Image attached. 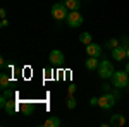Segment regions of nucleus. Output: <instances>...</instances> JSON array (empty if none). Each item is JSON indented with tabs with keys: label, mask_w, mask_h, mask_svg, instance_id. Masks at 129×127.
<instances>
[{
	"label": "nucleus",
	"mask_w": 129,
	"mask_h": 127,
	"mask_svg": "<svg viewBox=\"0 0 129 127\" xmlns=\"http://www.w3.org/2000/svg\"><path fill=\"white\" fill-rule=\"evenodd\" d=\"M89 105H91V107L98 105V98H91V100H89Z\"/></svg>",
	"instance_id": "obj_20"
},
{
	"label": "nucleus",
	"mask_w": 129,
	"mask_h": 127,
	"mask_svg": "<svg viewBox=\"0 0 129 127\" xmlns=\"http://www.w3.org/2000/svg\"><path fill=\"white\" fill-rule=\"evenodd\" d=\"M66 22H67L69 28H79L83 24V16L79 14V10H71L66 17Z\"/></svg>",
	"instance_id": "obj_4"
},
{
	"label": "nucleus",
	"mask_w": 129,
	"mask_h": 127,
	"mask_svg": "<svg viewBox=\"0 0 129 127\" xmlns=\"http://www.w3.org/2000/svg\"><path fill=\"white\" fill-rule=\"evenodd\" d=\"M60 124H62V122H60L59 117H50V118L45 120V125H47V127H59Z\"/></svg>",
	"instance_id": "obj_13"
},
{
	"label": "nucleus",
	"mask_w": 129,
	"mask_h": 127,
	"mask_svg": "<svg viewBox=\"0 0 129 127\" xmlns=\"http://www.w3.org/2000/svg\"><path fill=\"white\" fill-rule=\"evenodd\" d=\"M45 74H47V77H48L50 74H53V72H52V70H50V69H45Z\"/></svg>",
	"instance_id": "obj_25"
},
{
	"label": "nucleus",
	"mask_w": 129,
	"mask_h": 127,
	"mask_svg": "<svg viewBox=\"0 0 129 127\" xmlns=\"http://www.w3.org/2000/svg\"><path fill=\"white\" fill-rule=\"evenodd\" d=\"M96 59H98V57H89V59L86 60V64H84V65H86V69H88V70H98L100 62Z\"/></svg>",
	"instance_id": "obj_11"
},
{
	"label": "nucleus",
	"mask_w": 129,
	"mask_h": 127,
	"mask_svg": "<svg viewBox=\"0 0 129 127\" xmlns=\"http://www.w3.org/2000/svg\"><path fill=\"white\" fill-rule=\"evenodd\" d=\"M105 47H107L109 50H114L115 47H119V39H115V38H110V39H107Z\"/></svg>",
	"instance_id": "obj_17"
},
{
	"label": "nucleus",
	"mask_w": 129,
	"mask_h": 127,
	"mask_svg": "<svg viewBox=\"0 0 129 127\" xmlns=\"http://www.w3.org/2000/svg\"><path fill=\"white\" fill-rule=\"evenodd\" d=\"M127 57V50L124 48V47H115V48L112 50V59L114 60H117V62H120V60H124Z\"/></svg>",
	"instance_id": "obj_7"
},
{
	"label": "nucleus",
	"mask_w": 129,
	"mask_h": 127,
	"mask_svg": "<svg viewBox=\"0 0 129 127\" xmlns=\"http://www.w3.org/2000/svg\"><path fill=\"white\" fill-rule=\"evenodd\" d=\"M66 5L69 10H79V0H66Z\"/></svg>",
	"instance_id": "obj_14"
},
{
	"label": "nucleus",
	"mask_w": 129,
	"mask_h": 127,
	"mask_svg": "<svg viewBox=\"0 0 129 127\" xmlns=\"http://www.w3.org/2000/svg\"><path fill=\"white\" fill-rule=\"evenodd\" d=\"M110 125H114V127L126 125V117H124L122 113H114V115L110 117Z\"/></svg>",
	"instance_id": "obj_9"
},
{
	"label": "nucleus",
	"mask_w": 129,
	"mask_h": 127,
	"mask_svg": "<svg viewBox=\"0 0 129 127\" xmlns=\"http://www.w3.org/2000/svg\"><path fill=\"white\" fill-rule=\"evenodd\" d=\"M48 59L53 65H62V64H64V53H62L60 50H52Z\"/></svg>",
	"instance_id": "obj_6"
},
{
	"label": "nucleus",
	"mask_w": 129,
	"mask_h": 127,
	"mask_svg": "<svg viewBox=\"0 0 129 127\" xmlns=\"http://www.w3.org/2000/svg\"><path fill=\"white\" fill-rule=\"evenodd\" d=\"M7 24H9L7 19H2V22H0V26H2V28H7Z\"/></svg>",
	"instance_id": "obj_24"
},
{
	"label": "nucleus",
	"mask_w": 129,
	"mask_h": 127,
	"mask_svg": "<svg viewBox=\"0 0 129 127\" xmlns=\"http://www.w3.org/2000/svg\"><path fill=\"white\" fill-rule=\"evenodd\" d=\"M9 84H10V77L7 74H2V76H0V86H2V89H7Z\"/></svg>",
	"instance_id": "obj_15"
},
{
	"label": "nucleus",
	"mask_w": 129,
	"mask_h": 127,
	"mask_svg": "<svg viewBox=\"0 0 129 127\" xmlns=\"http://www.w3.org/2000/svg\"><path fill=\"white\" fill-rule=\"evenodd\" d=\"M127 59H129V48H127Z\"/></svg>",
	"instance_id": "obj_27"
},
{
	"label": "nucleus",
	"mask_w": 129,
	"mask_h": 127,
	"mask_svg": "<svg viewBox=\"0 0 129 127\" xmlns=\"http://www.w3.org/2000/svg\"><path fill=\"white\" fill-rule=\"evenodd\" d=\"M67 5H66V2H57V4H53L52 5V17L57 21H64L67 17Z\"/></svg>",
	"instance_id": "obj_2"
},
{
	"label": "nucleus",
	"mask_w": 129,
	"mask_h": 127,
	"mask_svg": "<svg viewBox=\"0 0 129 127\" xmlns=\"http://www.w3.org/2000/svg\"><path fill=\"white\" fill-rule=\"evenodd\" d=\"M5 112H7L9 115H14L16 112H19V105H17L14 100H9L7 105H5Z\"/></svg>",
	"instance_id": "obj_10"
},
{
	"label": "nucleus",
	"mask_w": 129,
	"mask_h": 127,
	"mask_svg": "<svg viewBox=\"0 0 129 127\" xmlns=\"http://www.w3.org/2000/svg\"><path fill=\"white\" fill-rule=\"evenodd\" d=\"M127 86H129V84H127Z\"/></svg>",
	"instance_id": "obj_28"
},
{
	"label": "nucleus",
	"mask_w": 129,
	"mask_h": 127,
	"mask_svg": "<svg viewBox=\"0 0 129 127\" xmlns=\"http://www.w3.org/2000/svg\"><path fill=\"white\" fill-rule=\"evenodd\" d=\"M112 84H114V88H126L129 84V74L126 72V70H119V72H114L112 74Z\"/></svg>",
	"instance_id": "obj_1"
},
{
	"label": "nucleus",
	"mask_w": 129,
	"mask_h": 127,
	"mask_svg": "<svg viewBox=\"0 0 129 127\" xmlns=\"http://www.w3.org/2000/svg\"><path fill=\"white\" fill-rule=\"evenodd\" d=\"M115 70H114V65H112V62H109V60H102L98 65V76L102 79H110L112 77V74H114Z\"/></svg>",
	"instance_id": "obj_3"
},
{
	"label": "nucleus",
	"mask_w": 129,
	"mask_h": 127,
	"mask_svg": "<svg viewBox=\"0 0 129 127\" xmlns=\"http://www.w3.org/2000/svg\"><path fill=\"white\" fill-rule=\"evenodd\" d=\"M115 100H117V96L115 95H112V93H105L102 98H98V107L105 108V110H110V108L115 105Z\"/></svg>",
	"instance_id": "obj_5"
},
{
	"label": "nucleus",
	"mask_w": 129,
	"mask_h": 127,
	"mask_svg": "<svg viewBox=\"0 0 129 127\" xmlns=\"http://www.w3.org/2000/svg\"><path fill=\"white\" fill-rule=\"evenodd\" d=\"M19 112H21V113H24V115H31V113H33V105H31V101H24V103H21V105H19Z\"/></svg>",
	"instance_id": "obj_12"
},
{
	"label": "nucleus",
	"mask_w": 129,
	"mask_h": 127,
	"mask_svg": "<svg viewBox=\"0 0 129 127\" xmlns=\"http://www.w3.org/2000/svg\"><path fill=\"white\" fill-rule=\"evenodd\" d=\"M122 45H124V48L127 50V48H129V39H127V38H124V39H122Z\"/></svg>",
	"instance_id": "obj_21"
},
{
	"label": "nucleus",
	"mask_w": 129,
	"mask_h": 127,
	"mask_svg": "<svg viewBox=\"0 0 129 127\" xmlns=\"http://www.w3.org/2000/svg\"><path fill=\"white\" fill-rule=\"evenodd\" d=\"M0 17H2V19H5V17H7V12H5V9H0Z\"/></svg>",
	"instance_id": "obj_22"
},
{
	"label": "nucleus",
	"mask_w": 129,
	"mask_h": 127,
	"mask_svg": "<svg viewBox=\"0 0 129 127\" xmlns=\"http://www.w3.org/2000/svg\"><path fill=\"white\" fill-rule=\"evenodd\" d=\"M74 91H76V86H74V84H71V86H69V95H72Z\"/></svg>",
	"instance_id": "obj_23"
},
{
	"label": "nucleus",
	"mask_w": 129,
	"mask_h": 127,
	"mask_svg": "<svg viewBox=\"0 0 129 127\" xmlns=\"http://www.w3.org/2000/svg\"><path fill=\"white\" fill-rule=\"evenodd\" d=\"M86 53H88L89 57H100L102 55V47H100L98 43H89V45H86Z\"/></svg>",
	"instance_id": "obj_8"
},
{
	"label": "nucleus",
	"mask_w": 129,
	"mask_h": 127,
	"mask_svg": "<svg viewBox=\"0 0 129 127\" xmlns=\"http://www.w3.org/2000/svg\"><path fill=\"white\" fill-rule=\"evenodd\" d=\"M7 101H9V100H7V96H5V95H2V96H0V107H2V108H5Z\"/></svg>",
	"instance_id": "obj_19"
},
{
	"label": "nucleus",
	"mask_w": 129,
	"mask_h": 127,
	"mask_svg": "<svg viewBox=\"0 0 129 127\" xmlns=\"http://www.w3.org/2000/svg\"><path fill=\"white\" fill-rule=\"evenodd\" d=\"M79 41L83 43V45H89V43H91V34H89V33H81Z\"/></svg>",
	"instance_id": "obj_16"
},
{
	"label": "nucleus",
	"mask_w": 129,
	"mask_h": 127,
	"mask_svg": "<svg viewBox=\"0 0 129 127\" xmlns=\"http://www.w3.org/2000/svg\"><path fill=\"white\" fill-rule=\"evenodd\" d=\"M66 105H67V108H71V110H72V108L76 107V98L72 96V95H69V96L66 98Z\"/></svg>",
	"instance_id": "obj_18"
},
{
	"label": "nucleus",
	"mask_w": 129,
	"mask_h": 127,
	"mask_svg": "<svg viewBox=\"0 0 129 127\" xmlns=\"http://www.w3.org/2000/svg\"><path fill=\"white\" fill-rule=\"evenodd\" d=\"M124 70H126V72H127V74H129V62H127V64H126V69H124Z\"/></svg>",
	"instance_id": "obj_26"
}]
</instances>
